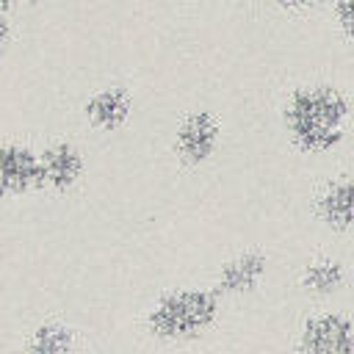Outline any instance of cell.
Wrapping results in <instances>:
<instances>
[{
  "label": "cell",
  "mask_w": 354,
  "mask_h": 354,
  "mask_svg": "<svg viewBox=\"0 0 354 354\" xmlns=\"http://www.w3.org/2000/svg\"><path fill=\"white\" fill-rule=\"evenodd\" d=\"M266 266H268V260L263 252H257V249L241 252L218 268L213 290L218 296H243L260 285V279L266 277Z\"/></svg>",
  "instance_id": "obj_4"
},
{
  "label": "cell",
  "mask_w": 354,
  "mask_h": 354,
  "mask_svg": "<svg viewBox=\"0 0 354 354\" xmlns=\"http://www.w3.org/2000/svg\"><path fill=\"white\" fill-rule=\"evenodd\" d=\"M127 111H130V97L119 86H111V88L97 91L88 100V105H86V116L97 127H116L119 122H124Z\"/></svg>",
  "instance_id": "obj_10"
},
{
  "label": "cell",
  "mask_w": 354,
  "mask_h": 354,
  "mask_svg": "<svg viewBox=\"0 0 354 354\" xmlns=\"http://www.w3.org/2000/svg\"><path fill=\"white\" fill-rule=\"evenodd\" d=\"M343 119H346V102L329 86L301 88L293 94L288 105V124L293 136L310 149L332 147L340 138Z\"/></svg>",
  "instance_id": "obj_2"
},
{
  "label": "cell",
  "mask_w": 354,
  "mask_h": 354,
  "mask_svg": "<svg viewBox=\"0 0 354 354\" xmlns=\"http://www.w3.org/2000/svg\"><path fill=\"white\" fill-rule=\"evenodd\" d=\"M6 3H14V0H6Z\"/></svg>",
  "instance_id": "obj_14"
},
{
  "label": "cell",
  "mask_w": 354,
  "mask_h": 354,
  "mask_svg": "<svg viewBox=\"0 0 354 354\" xmlns=\"http://www.w3.org/2000/svg\"><path fill=\"white\" fill-rule=\"evenodd\" d=\"M337 11H340V19H343L346 30L354 36V0H337Z\"/></svg>",
  "instance_id": "obj_12"
},
{
  "label": "cell",
  "mask_w": 354,
  "mask_h": 354,
  "mask_svg": "<svg viewBox=\"0 0 354 354\" xmlns=\"http://www.w3.org/2000/svg\"><path fill=\"white\" fill-rule=\"evenodd\" d=\"M285 3H304V0H285Z\"/></svg>",
  "instance_id": "obj_13"
},
{
  "label": "cell",
  "mask_w": 354,
  "mask_h": 354,
  "mask_svg": "<svg viewBox=\"0 0 354 354\" xmlns=\"http://www.w3.org/2000/svg\"><path fill=\"white\" fill-rule=\"evenodd\" d=\"M218 138V124L207 111H194L183 119L180 130H177V155L188 163H199L205 160Z\"/></svg>",
  "instance_id": "obj_5"
},
{
  "label": "cell",
  "mask_w": 354,
  "mask_h": 354,
  "mask_svg": "<svg viewBox=\"0 0 354 354\" xmlns=\"http://www.w3.org/2000/svg\"><path fill=\"white\" fill-rule=\"evenodd\" d=\"M318 210H321V218L335 230L354 227V174L346 177V180L332 183L324 191V196L318 202Z\"/></svg>",
  "instance_id": "obj_8"
},
{
  "label": "cell",
  "mask_w": 354,
  "mask_h": 354,
  "mask_svg": "<svg viewBox=\"0 0 354 354\" xmlns=\"http://www.w3.org/2000/svg\"><path fill=\"white\" fill-rule=\"evenodd\" d=\"M75 351V329L64 321H41L28 335L22 354H72Z\"/></svg>",
  "instance_id": "obj_9"
},
{
  "label": "cell",
  "mask_w": 354,
  "mask_h": 354,
  "mask_svg": "<svg viewBox=\"0 0 354 354\" xmlns=\"http://www.w3.org/2000/svg\"><path fill=\"white\" fill-rule=\"evenodd\" d=\"M218 293L205 288H180L163 293L147 313V335L158 343H191L218 318Z\"/></svg>",
  "instance_id": "obj_1"
},
{
  "label": "cell",
  "mask_w": 354,
  "mask_h": 354,
  "mask_svg": "<svg viewBox=\"0 0 354 354\" xmlns=\"http://www.w3.org/2000/svg\"><path fill=\"white\" fill-rule=\"evenodd\" d=\"M290 354H354V321L335 310L304 318Z\"/></svg>",
  "instance_id": "obj_3"
},
{
  "label": "cell",
  "mask_w": 354,
  "mask_h": 354,
  "mask_svg": "<svg viewBox=\"0 0 354 354\" xmlns=\"http://www.w3.org/2000/svg\"><path fill=\"white\" fill-rule=\"evenodd\" d=\"M41 183L53 188H66L80 174V155L72 144H53L41 152Z\"/></svg>",
  "instance_id": "obj_7"
},
{
  "label": "cell",
  "mask_w": 354,
  "mask_h": 354,
  "mask_svg": "<svg viewBox=\"0 0 354 354\" xmlns=\"http://www.w3.org/2000/svg\"><path fill=\"white\" fill-rule=\"evenodd\" d=\"M41 183V160L25 147L3 149V185L6 191H28Z\"/></svg>",
  "instance_id": "obj_6"
},
{
  "label": "cell",
  "mask_w": 354,
  "mask_h": 354,
  "mask_svg": "<svg viewBox=\"0 0 354 354\" xmlns=\"http://www.w3.org/2000/svg\"><path fill=\"white\" fill-rule=\"evenodd\" d=\"M301 288L313 296H329L335 290H340V285L346 282V271L337 260H329V257H321V260H313L301 277H299Z\"/></svg>",
  "instance_id": "obj_11"
}]
</instances>
